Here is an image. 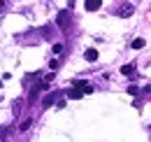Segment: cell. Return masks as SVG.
<instances>
[{"label": "cell", "instance_id": "1", "mask_svg": "<svg viewBox=\"0 0 151 142\" xmlns=\"http://www.w3.org/2000/svg\"><path fill=\"white\" fill-rule=\"evenodd\" d=\"M56 23H58L60 30H68V28L72 26V12H70V9H60L58 17H56Z\"/></svg>", "mask_w": 151, "mask_h": 142}, {"label": "cell", "instance_id": "2", "mask_svg": "<svg viewBox=\"0 0 151 142\" xmlns=\"http://www.w3.org/2000/svg\"><path fill=\"white\" fill-rule=\"evenodd\" d=\"M44 89H47V82H44V79H42V82H37V84L30 89V96H28V105H33V103L37 100V96H40V93H42Z\"/></svg>", "mask_w": 151, "mask_h": 142}, {"label": "cell", "instance_id": "3", "mask_svg": "<svg viewBox=\"0 0 151 142\" xmlns=\"http://www.w3.org/2000/svg\"><path fill=\"white\" fill-rule=\"evenodd\" d=\"M63 93H65V91H51V93H47V96L42 98V105H44V107L54 105V103H56V100L60 98V96H63Z\"/></svg>", "mask_w": 151, "mask_h": 142}, {"label": "cell", "instance_id": "4", "mask_svg": "<svg viewBox=\"0 0 151 142\" xmlns=\"http://www.w3.org/2000/svg\"><path fill=\"white\" fill-rule=\"evenodd\" d=\"M75 89H77V91H81L84 96H88V93H93V86H91L88 82H84V79H77V82H75Z\"/></svg>", "mask_w": 151, "mask_h": 142}, {"label": "cell", "instance_id": "5", "mask_svg": "<svg viewBox=\"0 0 151 142\" xmlns=\"http://www.w3.org/2000/svg\"><path fill=\"white\" fill-rule=\"evenodd\" d=\"M132 12H135V7H132V5H121V7H119V9H116V17L126 19V17H130Z\"/></svg>", "mask_w": 151, "mask_h": 142}, {"label": "cell", "instance_id": "6", "mask_svg": "<svg viewBox=\"0 0 151 142\" xmlns=\"http://www.w3.org/2000/svg\"><path fill=\"white\" fill-rule=\"evenodd\" d=\"M100 5H102V0H86V2H84V7H86L88 12H95V9H100Z\"/></svg>", "mask_w": 151, "mask_h": 142}, {"label": "cell", "instance_id": "7", "mask_svg": "<svg viewBox=\"0 0 151 142\" xmlns=\"http://www.w3.org/2000/svg\"><path fill=\"white\" fill-rule=\"evenodd\" d=\"M121 75H126V77H135V65H132V63L123 65V68H121Z\"/></svg>", "mask_w": 151, "mask_h": 142}, {"label": "cell", "instance_id": "8", "mask_svg": "<svg viewBox=\"0 0 151 142\" xmlns=\"http://www.w3.org/2000/svg\"><path fill=\"white\" fill-rule=\"evenodd\" d=\"M65 96H68V98H72V100H79L84 93H81V91H77V89H70V91H65Z\"/></svg>", "mask_w": 151, "mask_h": 142}, {"label": "cell", "instance_id": "9", "mask_svg": "<svg viewBox=\"0 0 151 142\" xmlns=\"http://www.w3.org/2000/svg\"><path fill=\"white\" fill-rule=\"evenodd\" d=\"M84 58L93 63V61H98V51H95V49H86V54H84Z\"/></svg>", "mask_w": 151, "mask_h": 142}, {"label": "cell", "instance_id": "10", "mask_svg": "<svg viewBox=\"0 0 151 142\" xmlns=\"http://www.w3.org/2000/svg\"><path fill=\"white\" fill-rule=\"evenodd\" d=\"M40 75L37 72H28V75H26V77H23V82H26V84H28V82H35V79H37Z\"/></svg>", "mask_w": 151, "mask_h": 142}, {"label": "cell", "instance_id": "11", "mask_svg": "<svg viewBox=\"0 0 151 142\" xmlns=\"http://www.w3.org/2000/svg\"><path fill=\"white\" fill-rule=\"evenodd\" d=\"M142 47H144V40H142V37L132 40V49H142Z\"/></svg>", "mask_w": 151, "mask_h": 142}, {"label": "cell", "instance_id": "12", "mask_svg": "<svg viewBox=\"0 0 151 142\" xmlns=\"http://www.w3.org/2000/svg\"><path fill=\"white\" fill-rule=\"evenodd\" d=\"M30 124H33V121H30V119H26V121H21V128H19V130H23V133H26V130H28V128H30Z\"/></svg>", "mask_w": 151, "mask_h": 142}, {"label": "cell", "instance_id": "13", "mask_svg": "<svg viewBox=\"0 0 151 142\" xmlns=\"http://www.w3.org/2000/svg\"><path fill=\"white\" fill-rule=\"evenodd\" d=\"M7 133H9V128H7V126H2V128H0V140H5V138H7Z\"/></svg>", "mask_w": 151, "mask_h": 142}, {"label": "cell", "instance_id": "14", "mask_svg": "<svg viewBox=\"0 0 151 142\" xmlns=\"http://www.w3.org/2000/svg\"><path fill=\"white\" fill-rule=\"evenodd\" d=\"M21 112V100H14V114H19Z\"/></svg>", "mask_w": 151, "mask_h": 142}, {"label": "cell", "instance_id": "15", "mask_svg": "<svg viewBox=\"0 0 151 142\" xmlns=\"http://www.w3.org/2000/svg\"><path fill=\"white\" fill-rule=\"evenodd\" d=\"M128 93H130V96H137V93H139V89H137V86H128Z\"/></svg>", "mask_w": 151, "mask_h": 142}, {"label": "cell", "instance_id": "16", "mask_svg": "<svg viewBox=\"0 0 151 142\" xmlns=\"http://www.w3.org/2000/svg\"><path fill=\"white\" fill-rule=\"evenodd\" d=\"M63 51V44H54V54H60Z\"/></svg>", "mask_w": 151, "mask_h": 142}, {"label": "cell", "instance_id": "17", "mask_svg": "<svg viewBox=\"0 0 151 142\" xmlns=\"http://www.w3.org/2000/svg\"><path fill=\"white\" fill-rule=\"evenodd\" d=\"M5 9H7V2H5V0H0V14H2Z\"/></svg>", "mask_w": 151, "mask_h": 142}, {"label": "cell", "instance_id": "18", "mask_svg": "<svg viewBox=\"0 0 151 142\" xmlns=\"http://www.w3.org/2000/svg\"><path fill=\"white\" fill-rule=\"evenodd\" d=\"M149 130H151V126H149Z\"/></svg>", "mask_w": 151, "mask_h": 142}]
</instances>
